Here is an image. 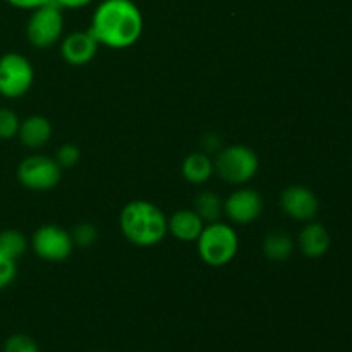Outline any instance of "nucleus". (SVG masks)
Returning a JSON list of instances; mask_svg holds the SVG:
<instances>
[{"label":"nucleus","mask_w":352,"mask_h":352,"mask_svg":"<svg viewBox=\"0 0 352 352\" xmlns=\"http://www.w3.org/2000/svg\"><path fill=\"white\" fill-rule=\"evenodd\" d=\"M17 275V261L0 253V291L9 287Z\"/></svg>","instance_id":"nucleus-23"},{"label":"nucleus","mask_w":352,"mask_h":352,"mask_svg":"<svg viewBox=\"0 0 352 352\" xmlns=\"http://www.w3.org/2000/svg\"><path fill=\"white\" fill-rule=\"evenodd\" d=\"M119 226L122 236L138 248H153L168 234L167 215L160 206L146 199H134L120 210Z\"/></svg>","instance_id":"nucleus-2"},{"label":"nucleus","mask_w":352,"mask_h":352,"mask_svg":"<svg viewBox=\"0 0 352 352\" xmlns=\"http://www.w3.org/2000/svg\"><path fill=\"white\" fill-rule=\"evenodd\" d=\"M64 12L54 2L31 10L26 23V38L33 47L48 48L64 36Z\"/></svg>","instance_id":"nucleus-6"},{"label":"nucleus","mask_w":352,"mask_h":352,"mask_svg":"<svg viewBox=\"0 0 352 352\" xmlns=\"http://www.w3.org/2000/svg\"><path fill=\"white\" fill-rule=\"evenodd\" d=\"M21 119L14 110L6 109V107H0V140L7 141L17 138L19 133Z\"/></svg>","instance_id":"nucleus-19"},{"label":"nucleus","mask_w":352,"mask_h":352,"mask_svg":"<svg viewBox=\"0 0 352 352\" xmlns=\"http://www.w3.org/2000/svg\"><path fill=\"white\" fill-rule=\"evenodd\" d=\"M34 82L33 64L19 52H7L0 57V96L7 100L23 98Z\"/></svg>","instance_id":"nucleus-5"},{"label":"nucleus","mask_w":352,"mask_h":352,"mask_svg":"<svg viewBox=\"0 0 352 352\" xmlns=\"http://www.w3.org/2000/svg\"><path fill=\"white\" fill-rule=\"evenodd\" d=\"M28 239L21 230L6 229L0 230V253L6 254L10 260L17 261L28 250Z\"/></svg>","instance_id":"nucleus-18"},{"label":"nucleus","mask_w":352,"mask_h":352,"mask_svg":"<svg viewBox=\"0 0 352 352\" xmlns=\"http://www.w3.org/2000/svg\"><path fill=\"white\" fill-rule=\"evenodd\" d=\"M9 6L16 7V9L21 10H34L41 6H47V3H52L54 0H6Z\"/></svg>","instance_id":"nucleus-24"},{"label":"nucleus","mask_w":352,"mask_h":352,"mask_svg":"<svg viewBox=\"0 0 352 352\" xmlns=\"http://www.w3.org/2000/svg\"><path fill=\"white\" fill-rule=\"evenodd\" d=\"M17 181L30 191L45 192L57 188L62 179V167L47 155H30L17 165Z\"/></svg>","instance_id":"nucleus-7"},{"label":"nucleus","mask_w":352,"mask_h":352,"mask_svg":"<svg viewBox=\"0 0 352 352\" xmlns=\"http://www.w3.org/2000/svg\"><path fill=\"white\" fill-rule=\"evenodd\" d=\"M95 0H54V3L57 7H60L62 10H74V9H85V7L91 6Z\"/></svg>","instance_id":"nucleus-25"},{"label":"nucleus","mask_w":352,"mask_h":352,"mask_svg":"<svg viewBox=\"0 0 352 352\" xmlns=\"http://www.w3.org/2000/svg\"><path fill=\"white\" fill-rule=\"evenodd\" d=\"M31 250L40 260L48 263H60L71 256L74 241L69 230L55 223H45L38 227L31 236Z\"/></svg>","instance_id":"nucleus-8"},{"label":"nucleus","mask_w":352,"mask_h":352,"mask_svg":"<svg viewBox=\"0 0 352 352\" xmlns=\"http://www.w3.org/2000/svg\"><path fill=\"white\" fill-rule=\"evenodd\" d=\"M143 26V12L134 0H102L93 10L88 30L100 47L124 50L138 43Z\"/></svg>","instance_id":"nucleus-1"},{"label":"nucleus","mask_w":352,"mask_h":352,"mask_svg":"<svg viewBox=\"0 0 352 352\" xmlns=\"http://www.w3.org/2000/svg\"><path fill=\"white\" fill-rule=\"evenodd\" d=\"M2 352H40V347L26 333H12L3 342Z\"/></svg>","instance_id":"nucleus-20"},{"label":"nucleus","mask_w":352,"mask_h":352,"mask_svg":"<svg viewBox=\"0 0 352 352\" xmlns=\"http://www.w3.org/2000/svg\"><path fill=\"white\" fill-rule=\"evenodd\" d=\"M298 246L305 256L316 260L327 254L330 250V234L322 223L309 222L306 223L305 229L299 232Z\"/></svg>","instance_id":"nucleus-14"},{"label":"nucleus","mask_w":352,"mask_h":352,"mask_svg":"<svg viewBox=\"0 0 352 352\" xmlns=\"http://www.w3.org/2000/svg\"><path fill=\"white\" fill-rule=\"evenodd\" d=\"M205 222L195 210H177L167 219V230L182 243H196Z\"/></svg>","instance_id":"nucleus-12"},{"label":"nucleus","mask_w":352,"mask_h":352,"mask_svg":"<svg viewBox=\"0 0 352 352\" xmlns=\"http://www.w3.org/2000/svg\"><path fill=\"white\" fill-rule=\"evenodd\" d=\"M182 177L186 179L191 184H205L212 179V175L215 174V164H213V158H210L208 153L205 151H196V153L188 155V157L182 160Z\"/></svg>","instance_id":"nucleus-15"},{"label":"nucleus","mask_w":352,"mask_h":352,"mask_svg":"<svg viewBox=\"0 0 352 352\" xmlns=\"http://www.w3.org/2000/svg\"><path fill=\"white\" fill-rule=\"evenodd\" d=\"M203 148H205L206 151H219L220 148H222V143H220V140L217 138V134H206V136L203 138Z\"/></svg>","instance_id":"nucleus-26"},{"label":"nucleus","mask_w":352,"mask_h":352,"mask_svg":"<svg viewBox=\"0 0 352 352\" xmlns=\"http://www.w3.org/2000/svg\"><path fill=\"white\" fill-rule=\"evenodd\" d=\"M52 133H54V127L47 117L30 116L21 120L17 138L23 146L30 148V150H38V148L48 144V141L52 140Z\"/></svg>","instance_id":"nucleus-13"},{"label":"nucleus","mask_w":352,"mask_h":352,"mask_svg":"<svg viewBox=\"0 0 352 352\" xmlns=\"http://www.w3.org/2000/svg\"><path fill=\"white\" fill-rule=\"evenodd\" d=\"M195 210L205 223L220 220L223 215V199L213 191H201L195 199Z\"/></svg>","instance_id":"nucleus-17"},{"label":"nucleus","mask_w":352,"mask_h":352,"mask_svg":"<svg viewBox=\"0 0 352 352\" xmlns=\"http://www.w3.org/2000/svg\"><path fill=\"white\" fill-rule=\"evenodd\" d=\"M282 212L298 222H311L320 210V201L315 192L301 184L289 186L280 195Z\"/></svg>","instance_id":"nucleus-10"},{"label":"nucleus","mask_w":352,"mask_h":352,"mask_svg":"<svg viewBox=\"0 0 352 352\" xmlns=\"http://www.w3.org/2000/svg\"><path fill=\"white\" fill-rule=\"evenodd\" d=\"M294 253V241L284 232H270L263 241V254L270 261H287Z\"/></svg>","instance_id":"nucleus-16"},{"label":"nucleus","mask_w":352,"mask_h":352,"mask_svg":"<svg viewBox=\"0 0 352 352\" xmlns=\"http://www.w3.org/2000/svg\"><path fill=\"white\" fill-rule=\"evenodd\" d=\"M100 43L96 38L89 33V30L85 31H72L65 34L60 40V55L67 64L71 65H86L96 57Z\"/></svg>","instance_id":"nucleus-11"},{"label":"nucleus","mask_w":352,"mask_h":352,"mask_svg":"<svg viewBox=\"0 0 352 352\" xmlns=\"http://www.w3.org/2000/svg\"><path fill=\"white\" fill-rule=\"evenodd\" d=\"M196 250L203 263L208 267H226L239 251V236L230 223L222 220L205 223L196 239Z\"/></svg>","instance_id":"nucleus-3"},{"label":"nucleus","mask_w":352,"mask_h":352,"mask_svg":"<svg viewBox=\"0 0 352 352\" xmlns=\"http://www.w3.org/2000/svg\"><path fill=\"white\" fill-rule=\"evenodd\" d=\"M263 212V198L251 188H239L223 199V215L232 223L246 226L260 219Z\"/></svg>","instance_id":"nucleus-9"},{"label":"nucleus","mask_w":352,"mask_h":352,"mask_svg":"<svg viewBox=\"0 0 352 352\" xmlns=\"http://www.w3.org/2000/svg\"><path fill=\"white\" fill-rule=\"evenodd\" d=\"M79 158H81V151H79V146L74 143H65L62 144L57 150V155H55V160L60 165L62 170L64 168H72L78 165Z\"/></svg>","instance_id":"nucleus-22"},{"label":"nucleus","mask_w":352,"mask_h":352,"mask_svg":"<svg viewBox=\"0 0 352 352\" xmlns=\"http://www.w3.org/2000/svg\"><path fill=\"white\" fill-rule=\"evenodd\" d=\"M71 236L72 241H74V246L89 248L98 239V230H96V227L93 223H79V226L74 227Z\"/></svg>","instance_id":"nucleus-21"},{"label":"nucleus","mask_w":352,"mask_h":352,"mask_svg":"<svg viewBox=\"0 0 352 352\" xmlns=\"http://www.w3.org/2000/svg\"><path fill=\"white\" fill-rule=\"evenodd\" d=\"M215 172L223 182L232 186H244L254 179L260 170V157L256 151L244 144L222 146L213 160Z\"/></svg>","instance_id":"nucleus-4"}]
</instances>
